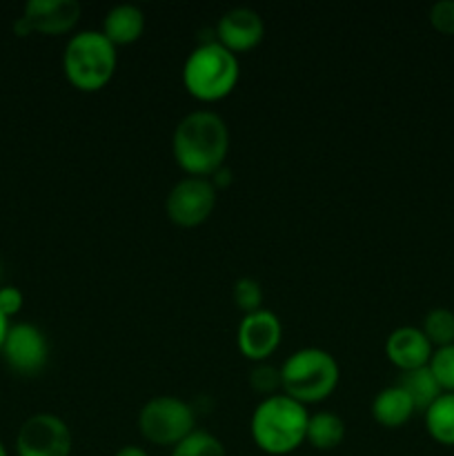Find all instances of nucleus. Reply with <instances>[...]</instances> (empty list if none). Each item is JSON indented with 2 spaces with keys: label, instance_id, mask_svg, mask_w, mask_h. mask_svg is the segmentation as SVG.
<instances>
[{
  "label": "nucleus",
  "instance_id": "39448f33",
  "mask_svg": "<svg viewBox=\"0 0 454 456\" xmlns=\"http://www.w3.org/2000/svg\"><path fill=\"white\" fill-rule=\"evenodd\" d=\"M341 370L336 359L320 347H303L289 354L280 368L283 395L298 403H320L338 386Z\"/></svg>",
  "mask_w": 454,
  "mask_h": 456
},
{
  "label": "nucleus",
  "instance_id": "4468645a",
  "mask_svg": "<svg viewBox=\"0 0 454 456\" xmlns=\"http://www.w3.org/2000/svg\"><path fill=\"white\" fill-rule=\"evenodd\" d=\"M145 31V13L138 4L120 3L107 12L102 20V34L118 47V45H132Z\"/></svg>",
  "mask_w": 454,
  "mask_h": 456
},
{
  "label": "nucleus",
  "instance_id": "5701e85b",
  "mask_svg": "<svg viewBox=\"0 0 454 456\" xmlns=\"http://www.w3.org/2000/svg\"><path fill=\"white\" fill-rule=\"evenodd\" d=\"M249 386H252L254 392L263 395V399L272 395H279L280 370L270 363H258L256 368L249 372Z\"/></svg>",
  "mask_w": 454,
  "mask_h": 456
},
{
  "label": "nucleus",
  "instance_id": "ddd939ff",
  "mask_svg": "<svg viewBox=\"0 0 454 456\" xmlns=\"http://www.w3.org/2000/svg\"><path fill=\"white\" fill-rule=\"evenodd\" d=\"M432 352H434L432 343L427 341L423 330L414 328V325H401L394 332H390L385 341L387 361L401 372L430 365Z\"/></svg>",
  "mask_w": 454,
  "mask_h": 456
},
{
  "label": "nucleus",
  "instance_id": "a211bd4d",
  "mask_svg": "<svg viewBox=\"0 0 454 456\" xmlns=\"http://www.w3.org/2000/svg\"><path fill=\"white\" fill-rule=\"evenodd\" d=\"M423 414L427 435L436 444L454 448V392H443Z\"/></svg>",
  "mask_w": 454,
  "mask_h": 456
},
{
  "label": "nucleus",
  "instance_id": "412c9836",
  "mask_svg": "<svg viewBox=\"0 0 454 456\" xmlns=\"http://www.w3.org/2000/svg\"><path fill=\"white\" fill-rule=\"evenodd\" d=\"M430 370L436 381H439L441 390L454 392V343L452 346L436 347L432 352Z\"/></svg>",
  "mask_w": 454,
  "mask_h": 456
},
{
  "label": "nucleus",
  "instance_id": "2eb2a0df",
  "mask_svg": "<svg viewBox=\"0 0 454 456\" xmlns=\"http://www.w3.org/2000/svg\"><path fill=\"white\" fill-rule=\"evenodd\" d=\"M414 412H417V408H414L412 399L396 383L378 390V395L372 401V417L383 428L405 426Z\"/></svg>",
  "mask_w": 454,
  "mask_h": 456
},
{
  "label": "nucleus",
  "instance_id": "f03ea898",
  "mask_svg": "<svg viewBox=\"0 0 454 456\" xmlns=\"http://www.w3.org/2000/svg\"><path fill=\"white\" fill-rule=\"evenodd\" d=\"M310 412L288 395L265 396L254 408L249 430L258 450L272 456L294 452L305 441Z\"/></svg>",
  "mask_w": 454,
  "mask_h": 456
},
{
  "label": "nucleus",
  "instance_id": "7ed1b4c3",
  "mask_svg": "<svg viewBox=\"0 0 454 456\" xmlns=\"http://www.w3.org/2000/svg\"><path fill=\"white\" fill-rule=\"evenodd\" d=\"M118 65L116 45L98 29H85L71 36L62 53V71L80 92H98L114 76Z\"/></svg>",
  "mask_w": 454,
  "mask_h": 456
},
{
  "label": "nucleus",
  "instance_id": "c85d7f7f",
  "mask_svg": "<svg viewBox=\"0 0 454 456\" xmlns=\"http://www.w3.org/2000/svg\"><path fill=\"white\" fill-rule=\"evenodd\" d=\"M0 456H9V454H7V448H4L3 441H0Z\"/></svg>",
  "mask_w": 454,
  "mask_h": 456
},
{
  "label": "nucleus",
  "instance_id": "bb28decb",
  "mask_svg": "<svg viewBox=\"0 0 454 456\" xmlns=\"http://www.w3.org/2000/svg\"><path fill=\"white\" fill-rule=\"evenodd\" d=\"M114 456H150V454H147L142 448H138V445H125V448H120Z\"/></svg>",
  "mask_w": 454,
  "mask_h": 456
},
{
  "label": "nucleus",
  "instance_id": "20e7f679",
  "mask_svg": "<svg viewBox=\"0 0 454 456\" xmlns=\"http://www.w3.org/2000/svg\"><path fill=\"white\" fill-rule=\"evenodd\" d=\"M240 76L239 58L223 47L218 40L199 45L191 49L182 65V85L194 98L203 102L221 101L230 96Z\"/></svg>",
  "mask_w": 454,
  "mask_h": 456
},
{
  "label": "nucleus",
  "instance_id": "0eeeda50",
  "mask_svg": "<svg viewBox=\"0 0 454 456\" xmlns=\"http://www.w3.org/2000/svg\"><path fill=\"white\" fill-rule=\"evenodd\" d=\"M216 205V187L209 178L187 176L169 190L165 212L178 227H199L212 216Z\"/></svg>",
  "mask_w": 454,
  "mask_h": 456
},
{
  "label": "nucleus",
  "instance_id": "393cba45",
  "mask_svg": "<svg viewBox=\"0 0 454 456\" xmlns=\"http://www.w3.org/2000/svg\"><path fill=\"white\" fill-rule=\"evenodd\" d=\"M22 303H25V297H22L16 285H3L0 288V312H3V316H7V319L16 316L22 310Z\"/></svg>",
  "mask_w": 454,
  "mask_h": 456
},
{
  "label": "nucleus",
  "instance_id": "4be33fe9",
  "mask_svg": "<svg viewBox=\"0 0 454 456\" xmlns=\"http://www.w3.org/2000/svg\"><path fill=\"white\" fill-rule=\"evenodd\" d=\"M234 303L243 314H252V312L263 307V289L261 283L252 276H243L234 283Z\"/></svg>",
  "mask_w": 454,
  "mask_h": 456
},
{
  "label": "nucleus",
  "instance_id": "423d86ee",
  "mask_svg": "<svg viewBox=\"0 0 454 456\" xmlns=\"http://www.w3.org/2000/svg\"><path fill=\"white\" fill-rule=\"evenodd\" d=\"M138 430L154 445H176L196 430V414L176 396H154L138 412Z\"/></svg>",
  "mask_w": 454,
  "mask_h": 456
},
{
  "label": "nucleus",
  "instance_id": "a878e982",
  "mask_svg": "<svg viewBox=\"0 0 454 456\" xmlns=\"http://www.w3.org/2000/svg\"><path fill=\"white\" fill-rule=\"evenodd\" d=\"M209 181H212V185L216 187V190L218 187H227L231 183V172L225 167V165H221V167L212 174V178H209Z\"/></svg>",
  "mask_w": 454,
  "mask_h": 456
},
{
  "label": "nucleus",
  "instance_id": "f3484780",
  "mask_svg": "<svg viewBox=\"0 0 454 456\" xmlns=\"http://www.w3.org/2000/svg\"><path fill=\"white\" fill-rule=\"evenodd\" d=\"M345 439V423L334 412L310 414L305 441L316 450H334Z\"/></svg>",
  "mask_w": 454,
  "mask_h": 456
},
{
  "label": "nucleus",
  "instance_id": "9d476101",
  "mask_svg": "<svg viewBox=\"0 0 454 456\" xmlns=\"http://www.w3.org/2000/svg\"><path fill=\"white\" fill-rule=\"evenodd\" d=\"M80 13L83 4L78 0H29L13 22V31L16 36L67 34L80 20Z\"/></svg>",
  "mask_w": 454,
  "mask_h": 456
},
{
  "label": "nucleus",
  "instance_id": "f8f14e48",
  "mask_svg": "<svg viewBox=\"0 0 454 456\" xmlns=\"http://www.w3.org/2000/svg\"><path fill=\"white\" fill-rule=\"evenodd\" d=\"M265 36V22L261 13L249 7L227 9L216 22V40L234 53L249 52Z\"/></svg>",
  "mask_w": 454,
  "mask_h": 456
},
{
  "label": "nucleus",
  "instance_id": "f257e3e1",
  "mask_svg": "<svg viewBox=\"0 0 454 456\" xmlns=\"http://www.w3.org/2000/svg\"><path fill=\"white\" fill-rule=\"evenodd\" d=\"M172 151L176 163L190 176H212L225 163V156L230 151L227 123L216 111H191L174 129Z\"/></svg>",
  "mask_w": 454,
  "mask_h": 456
},
{
  "label": "nucleus",
  "instance_id": "9b49d317",
  "mask_svg": "<svg viewBox=\"0 0 454 456\" xmlns=\"http://www.w3.org/2000/svg\"><path fill=\"white\" fill-rule=\"evenodd\" d=\"M280 337H283L280 319L272 310L261 307V310L243 316L239 330H236V346L245 359L263 363L280 346Z\"/></svg>",
  "mask_w": 454,
  "mask_h": 456
},
{
  "label": "nucleus",
  "instance_id": "6ab92c4d",
  "mask_svg": "<svg viewBox=\"0 0 454 456\" xmlns=\"http://www.w3.org/2000/svg\"><path fill=\"white\" fill-rule=\"evenodd\" d=\"M432 347H445L454 343V312L448 307H434L426 314L421 325Z\"/></svg>",
  "mask_w": 454,
  "mask_h": 456
},
{
  "label": "nucleus",
  "instance_id": "6e6552de",
  "mask_svg": "<svg viewBox=\"0 0 454 456\" xmlns=\"http://www.w3.org/2000/svg\"><path fill=\"white\" fill-rule=\"evenodd\" d=\"M18 456H69L71 430L61 417L49 412L31 414L16 435Z\"/></svg>",
  "mask_w": 454,
  "mask_h": 456
},
{
  "label": "nucleus",
  "instance_id": "aec40b11",
  "mask_svg": "<svg viewBox=\"0 0 454 456\" xmlns=\"http://www.w3.org/2000/svg\"><path fill=\"white\" fill-rule=\"evenodd\" d=\"M172 456H227L221 439L205 430H194L190 436L174 445Z\"/></svg>",
  "mask_w": 454,
  "mask_h": 456
},
{
  "label": "nucleus",
  "instance_id": "cd10ccee",
  "mask_svg": "<svg viewBox=\"0 0 454 456\" xmlns=\"http://www.w3.org/2000/svg\"><path fill=\"white\" fill-rule=\"evenodd\" d=\"M9 319L7 316H3V312H0V350H3V343H4V337H7L9 332Z\"/></svg>",
  "mask_w": 454,
  "mask_h": 456
},
{
  "label": "nucleus",
  "instance_id": "dca6fc26",
  "mask_svg": "<svg viewBox=\"0 0 454 456\" xmlns=\"http://www.w3.org/2000/svg\"><path fill=\"white\" fill-rule=\"evenodd\" d=\"M396 386H399L401 390H403L405 395L412 399L414 408L421 410V412H426V410L430 408V405L434 403L441 395H443L439 381H436L434 374H432L430 365H426V368L409 370V372H401Z\"/></svg>",
  "mask_w": 454,
  "mask_h": 456
},
{
  "label": "nucleus",
  "instance_id": "1a4fd4ad",
  "mask_svg": "<svg viewBox=\"0 0 454 456\" xmlns=\"http://www.w3.org/2000/svg\"><path fill=\"white\" fill-rule=\"evenodd\" d=\"M0 356L20 377H36L49 361V341L34 323H13L4 337Z\"/></svg>",
  "mask_w": 454,
  "mask_h": 456
},
{
  "label": "nucleus",
  "instance_id": "b1692460",
  "mask_svg": "<svg viewBox=\"0 0 454 456\" xmlns=\"http://www.w3.org/2000/svg\"><path fill=\"white\" fill-rule=\"evenodd\" d=\"M430 22L439 34L454 36V0H439L432 4Z\"/></svg>",
  "mask_w": 454,
  "mask_h": 456
}]
</instances>
